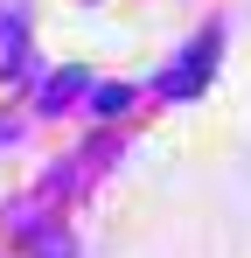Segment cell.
<instances>
[{
  "label": "cell",
  "instance_id": "obj_1",
  "mask_svg": "<svg viewBox=\"0 0 251 258\" xmlns=\"http://www.w3.org/2000/svg\"><path fill=\"white\" fill-rule=\"evenodd\" d=\"M209 63H216V28H209L203 42L189 49V63H181V70H167V77H161V91H167V98H189V91H203Z\"/></svg>",
  "mask_w": 251,
  "mask_h": 258
}]
</instances>
